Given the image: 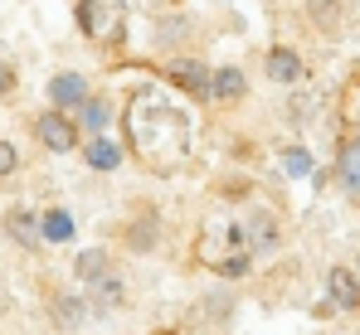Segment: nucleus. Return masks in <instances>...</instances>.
<instances>
[{
  "mask_svg": "<svg viewBox=\"0 0 360 335\" xmlns=\"http://www.w3.org/2000/svg\"><path fill=\"white\" fill-rule=\"evenodd\" d=\"M83 166H88V170H103V175H108V170H117L122 166V146L112 141V136H88V141H83Z\"/></svg>",
  "mask_w": 360,
  "mask_h": 335,
  "instance_id": "obj_8",
  "label": "nucleus"
},
{
  "mask_svg": "<svg viewBox=\"0 0 360 335\" xmlns=\"http://www.w3.org/2000/svg\"><path fill=\"white\" fill-rule=\"evenodd\" d=\"M278 166H283V175H292V180H302V175L311 170V156H307L302 146H288V151L278 156Z\"/></svg>",
  "mask_w": 360,
  "mask_h": 335,
  "instance_id": "obj_13",
  "label": "nucleus"
},
{
  "mask_svg": "<svg viewBox=\"0 0 360 335\" xmlns=\"http://www.w3.org/2000/svg\"><path fill=\"white\" fill-rule=\"evenodd\" d=\"M5 233L20 243V248H39L44 243V228H39V214L34 209H25V204H15V209H5Z\"/></svg>",
  "mask_w": 360,
  "mask_h": 335,
  "instance_id": "obj_4",
  "label": "nucleus"
},
{
  "mask_svg": "<svg viewBox=\"0 0 360 335\" xmlns=\"http://www.w3.org/2000/svg\"><path fill=\"white\" fill-rule=\"evenodd\" d=\"M336 180H341V190L351 199H360V136L341 141V151H336Z\"/></svg>",
  "mask_w": 360,
  "mask_h": 335,
  "instance_id": "obj_5",
  "label": "nucleus"
},
{
  "mask_svg": "<svg viewBox=\"0 0 360 335\" xmlns=\"http://www.w3.org/2000/svg\"><path fill=\"white\" fill-rule=\"evenodd\" d=\"M166 78L176 83L180 93L200 98V103H214V73L200 63V58H171L166 63Z\"/></svg>",
  "mask_w": 360,
  "mask_h": 335,
  "instance_id": "obj_2",
  "label": "nucleus"
},
{
  "mask_svg": "<svg viewBox=\"0 0 360 335\" xmlns=\"http://www.w3.org/2000/svg\"><path fill=\"white\" fill-rule=\"evenodd\" d=\"M268 78H273V83H297V78H302V58H297V49H288V44L268 49Z\"/></svg>",
  "mask_w": 360,
  "mask_h": 335,
  "instance_id": "obj_9",
  "label": "nucleus"
},
{
  "mask_svg": "<svg viewBox=\"0 0 360 335\" xmlns=\"http://www.w3.org/2000/svg\"><path fill=\"white\" fill-rule=\"evenodd\" d=\"M98 296H103V306H117V301H122V282L117 277H103V282H98Z\"/></svg>",
  "mask_w": 360,
  "mask_h": 335,
  "instance_id": "obj_16",
  "label": "nucleus"
},
{
  "mask_svg": "<svg viewBox=\"0 0 360 335\" xmlns=\"http://www.w3.org/2000/svg\"><path fill=\"white\" fill-rule=\"evenodd\" d=\"M243 93H248V78H243V68H234V63L214 68V103H239Z\"/></svg>",
  "mask_w": 360,
  "mask_h": 335,
  "instance_id": "obj_11",
  "label": "nucleus"
},
{
  "mask_svg": "<svg viewBox=\"0 0 360 335\" xmlns=\"http://www.w3.org/2000/svg\"><path fill=\"white\" fill-rule=\"evenodd\" d=\"M59 316H63V321H78V316H83V306H78V301H59Z\"/></svg>",
  "mask_w": 360,
  "mask_h": 335,
  "instance_id": "obj_18",
  "label": "nucleus"
},
{
  "mask_svg": "<svg viewBox=\"0 0 360 335\" xmlns=\"http://www.w3.org/2000/svg\"><path fill=\"white\" fill-rule=\"evenodd\" d=\"M326 291H331V306L336 311H356L360 306V277L351 268H331L326 272Z\"/></svg>",
  "mask_w": 360,
  "mask_h": 335,
  "instance_id": "obj_6",
  "label": "nucleus"
},
{
  "mask_svg": "<svg viewBox=\"0 0 360 335\" xmlns=\"http://www.w3.org/2000/svg\"><path fill=\"white\" fill-rule=\"evenodd\" d=\"M73 277L83 282V287H98V282L108 277V253H103V248H83V253L73 258Z\"/></svg>",
  "mask_w": 360,
  "mask_h": 335,
  "instance_id": "obj_10",
  "label": "nucleus"
},
{
  "mask_svg": "<svg viewBox=\"0 0 360 335\" xmlns=\"http://www.w3.org/2000/svg\"><path fill=\"white\" fill-rule=\"evenodd\" d=\"M0 93H15V68L0 63Z\"/></svg>",
  "mask_w": 360,
  "mask_h": 335,
  "instance_id": "obj_17",
  "label": "nucleus"
},
{
  "mask_svg": "<svg viewBox=\"0 0 360 335\" xmlns=\"http://www.w3.org/2000/svg\"><path fill=\"white\" fill-rule=\"evenodd\" d=\"M88 98H93V88H88V78H83V73L63 68V73L49 78V107H54V112H68V117H73Z\"/></svg>",
  "mask_w": 360,
  "mask_h": 335,
  "instance_id": "obj_3",
  "label": "nucleus"
},
{
  "mask_svg": "<svg viewBox=\"0 0 360 335\" xmlns=\"http://www.w3.org/2000/svg\"><path fill=\"white\" fill-rule=\"evenodd\" d=\"M34 136H39V146H44V151H54V156H68V151H78V146H83L78 121H73L68 112H54V107H44L39 117H34Z\"/></svg>",
  "mask_w": 360,
  "mask_h": 335,
  "instance_id": "obj_1",
  "label": "nucleus"
},
{
  "mask_svg": "<svg viewBox=\"0 0 360 335\" xmlns=\"http://www.w3.org/2000/svg\"><path fill=\"white\" fill-rule=\"evenodd\" d=\"M73 121H78V131H83V141H88V136H108V121H112V103L93 93V98H88L83 107L73 112Z\"/></svg>",
  "mask_w": 360,
  "mask_h": 335,
  "instance_id": "obj_7",
  "label": "nucleus"
},
{
  "mask_svg": "<svg viewBox=\"0 0 360 335\" xmlns=\"http://www.w3.org/2000/svg\"><path fill=\"white\" fill-rule=\"evenodd\" d=\"M15 170H20V151H15L10 141H0V180H10Z\"/></svg>",
  "mask_w": 360,
  "mask_h": 335,
  "instance_id": "obj_15",
  "label": "nucleus"
},
{
  "mask_svg": "<svg viewBox=\"0 0 360 335\" xmlns=\"http://www.w3.org/2000/svg\"><path fill=\"white\" fill-rule=\"evenodd\" d=\"M39 228H44V243H68L73 238V214L68 209H44Z\"/></svg>",
  "mask_w": 360,
  "mask_h": 335,
  "instance_id": "obj_12",
  "label": "nucleus"
},
{
  "mask_svg": "<svg viewBox=\"0 0 360 335\" xmlns=\"http://www.w3.org/2000/svg\"><path fill=\"white\" fill-rule=\"evenodd\" d=\"M78 29L83 34H98V5L93 0H78Z\"/></svg>",
  "mask_w": 360,
  "mask_h": 335,
  "instance_id": "obj_14",
  "label": "nucleus"
}]
</instances>
